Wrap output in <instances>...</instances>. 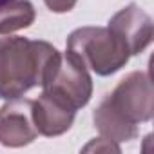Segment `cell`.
Returning <instances> with one entry per match:
<instances>
[{"label":"cell","mask_w":154,"mask_h":154,"mask_svg":"<svg viewBox=\"0 0 154 154\" xmlns=\"http://www.w3.org/2000/svg\"><path fill=\"white\" fill-rule=\"evenodd\" d=\"M35 20V8L27 0H9L0 6V35L31 26Z\"/></svg>","instance_id":"cell-9"},{"label":"cell","mask_w":154,"mask_h":154,"mask_svg":"<svg viewBox=\"0 0 154 154\" xmlns=\"http://www.w3.org/2000/svg\"><path fill=\"white\" fill-rule=\"evenodd\" d=\"M109 29L125 42L131 54L141 53L152 40V20L134 4L118 11L109 22Z\"/></svg>","instance_id":"cell-6"},{"label":"cell","mask_w":154,"mask_h":154,"mask_svg":"<svg viewBox=\"0 0 154 154\" xmlns=\"http://www.w3.org/2000/svg\"><path fill=\"white\" fill-rule=\"evenodd\" d=\"M58 51L47 42L22 36L0 38V98L15 100L42 85L45 69Z\"/></svg>","instance_id":"cell-1"},{"label":"cell","mask_w":154,"mask_h":154,"mask_svg":"<svg viewBox=\"0 0 154 154\" xmlns=\"http://www.w3.org/2000/svg\"><path fill=\"white\" fill-rule=\"evenodd\" d=\"M42 87L45 93L62 100L74 111L84 107L93 93V82L87 67L72 54L56 53L49 62Z\"/></svg>","instance_id":"cell-3"},{"label":"cell","mask_w":154,"mask_h":154,"mask_svg":"<svg viewBox=\"0 0 154 154\" xmlns=\"http://www.w3.org/2000/svg\"><path fill=\"white\" fill-rule=\"evenodd\" d=\"M74 109L63 103L62 100L54 98L49 93H42L36 102H33V120L38 134L44 136H58L65 132L72 120H74Z\"/></svg>","instance_id":"cell-7"},{"label":"cell","mask_w":154,"mask_h":154,"mask_svg":"<svg viewBox=\"0 0 154 154\" xmlns=\"http://www.w3.org/2000/svg\"><path fill=\"white\" fill-rule=\"evenodd\" d=\"M94 123L98 127V131L111 141H127L132 140L138 134L136 125L127 123L116 111H112V107L103 100L100 103V107L94 111Z\"/></svg>","instance_id":"cell-8"},{"label":"cell","mask_w":154,"mask_h":154,"mask_svg":"<svg viewBox=\"0 0 154 154\" xmlns=\"http://www.w3.org/2000/svg\"><path fill=\"white\" fill-rule=\"evenodd\" d=\"M6 2H9V0H0V6H2V4H6Z\"/></svg>","instance_id":"cell-11"},{"label":"cell","mask_w":154,"mask_h":154,"mask_svg":"<svg viewBox=\"0 0 154 154\" xmlns=\"http://www.w3.org/2000/svg\"><path fill=\"white\" fill-rule=\"evenodd\" d=\"M67 53L102 76L116 72L131 56L125 42L109 27L76 29L67 40Z\"/></svg>","instance_id":"cell-2"},{"label":"cell","mask_w":154,"mask_h":154,"mask_svg":"<svg viewBox=\"0 0 154 154\" xmlns=\"http://www.w3.org/2000/svg\"><path fill=\"white\" fill-rule=\"evenodd\" d=\"M127 123L147 122L152 116V85L147 72H132L120 82V85L105 98Z\"/></svg>","instance_id":"cell-4"},{"label":"cell","mask_w":154,"mask_h":154,"mask_svg":"<svg viewBox=\"0 0 154 154\" xmlns=\"http://www.w3.org/2000/svg\"><path fill=\"white\" fill-rule=\"evenodd\" d=\"M44 2L54 13H65V11L72 9V6L76 4V0H44Z\"/></svg>","instance_id":"cell-10"},{"label":"cell","mask_w":154,"mask_h":154,"mask_svg":"<svg viewBox=\"0 0 154 154\" xmlns=\"http://www.w3.org/2000/svg\"><path fill=\"white\" fill-rule=\"evenodd\" d=\"M38 136L33 120L31 100H13L0 109V143L8 147H22Z\"/></svg>","instance_id":"cell-5"}]
</instances>
